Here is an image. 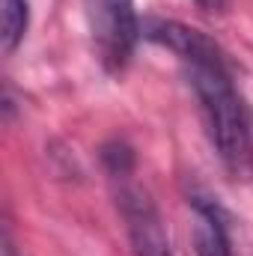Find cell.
<instances>
[{
  "label": "cell",
  "instance_id": "1",
  "mask_svg": "<svg viewBox=\"0 0 253 256\" xmlns=\"http://www.w3.org/2000/svg\"><path fill=\"white\" fill-rule=\"evenodd\" d=\"M143 39L161 45L185 66L188 84L200 98V110L208 128L212 146L218 149L230 173H244L253 164V131L248 108L232 84L226 54L202 30L170 18H143Z\"/></svg>",
  "mask_w": 253,
  "mask_h": 256
},
{
  "label": "cell",
  "instance_id": "2",
  "mask_svg": "<svg viewBox=\"0 0 253 256\" xmlns=\"http://www.w3.org/2000/svg\"><path fill=\"white\" fill-rule=\"evenodd\" d=\"M110 185H114L120 214L126 220V232L134 256H176L155 200L149 196L146 188L134 182V173L110 176Z\"/></svg>",
  "mask_w": 253,
  "mask_h": 256
},
{
  "label": "cell",
  "instance_id": "3",
  "mask_svg": "<svg viewBox=\"0 0 253 256\" xmlns=\"http://www.w3.org/2000/svg\"><path fill=\"white\" fill-rule=\"evenodd\" d=\"M90 21L102 66L108 72H122L143 39V21L134 9V0H92Z\"/></svg>",
  "mask_w": 253,
  "mask_h": 256
},
{
  "label": "cell",
  "instance_id": "4",
  "mask_svg": "<svg viewBox=\"0 0 253 256\" xmlns=\"http://www.w3.org/2000/svg\"><path fill=\"white\" fill-rule=\"evenodd\" d=\"M194 212V250L196 256H232V238H230V218L218 196L202 191H190L188 196Z\"/></svg>",
  "mask_w": 253,
  "mask_h": 256
},
{
  "label": "cell",
  "instance_id": "5",
  "mask_svg": "<svg viewBox=\"0 0 253 256\" xmlns=\"http://www.w3.org/2000/svg\"><path fill=\"white\" fill-rule=\"evenodd\" d=\"M30 27V3L27 0H3L0 9V45L6 54H12Z\"/></svg>",
  "mask_w": 253,
  "mask_h": 256
},
{
  "label": "cell",
  "instance_id": "6",
  "mask_svg": "<svg viewBox=\"0 0 253 256\" xmlns=\"http://www.w3.org/2000/svg\"><path fill=\"white\" fill-rule=\"evenodd\" d=\"M196 6L206 9V12H220L226 6V0H196Z\"/></svg>",
  "mask_w": 253,
  "mask_h": 256
},
{
  "label": "cell",
  "instance_id": "7",
  "mask_svg": "<svg viewBox=\"0 0 253 256\" xmlns=\"http://www.w3.org/2000/svg\"><path fill=\"white\" fill-rule=\"evenodd\" d=\"M3 256H18L15 254V244H12V238L6 236V248H3Z\"/></svg>",
  "mask_w": 253,
  "mask_h": 256
}]
</instances>
